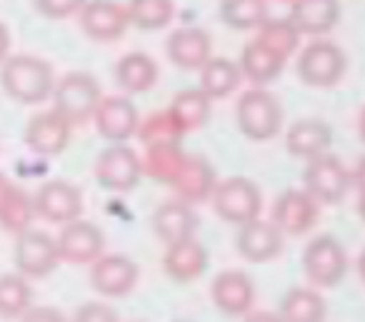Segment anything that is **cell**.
<instances>
[{"instance_id": "1", "label": "cell", "mask_w": 365, "mask_h": 322, "mask_svg": "<svg viewBox=\"0 0 365 322\" xmlns=\"http://www.w3.org/2000/svg\"><path fill=\"white\" fill-rule=\"evenodd\" d=\"M0 83L13 100L23 103V105H36L53 95L56 76L43 58L21 53V56H11L3 61Z\"/></svg>"}, {"instance_id": "2", "label": "cell", "mask_w": 365, "mask_h": 322, "mask_svg": "<svg viewBox=\"0 0 365 322\" xmlns=\"http://www.w3.org/2000/svg\"><path fill=\"white\" fill-rule=\"evenodd\" d=\"M53 110L66 118L71 125H81L88 118L96 115V108L101 105V85L88 73H68L66 78L53 88Z\"/></svg>"}, {"instance_id": "3", "label": "cell", "mask_w": 365, "mask_h": 322, "mask_svg": "<svg viewBox=\"0 0 365 322\" xmlns=\"http://www.w3.org/2000/svg\"><path fill=\"white\" fill-rule=\"evenodd\" d=\"M303 185L305 192L318 205L320 202L323 205H338L353 185V172L343 165L338 155L323 152V155L308 160V167L303 172Z\"/></svg>"}, {"instance_id": "4", "label": "cell", "mask_w": 365, "mask_h": 322, "mask_svg": "<svg viewBox=\"0 0 365 322\" xmlns=\"http://www.w3.org/2000/svg\"><path fill=\"white\" fill-rule=\"evenodd\" d=\"M238 125L250 140H270L283 128V108L278 98L270 95L263 88L248 90L238 100Z\"/></svg>"}, {"instance_id": "5", "label": "cell", "mask_w": 365, "mask_h": 322, "mask_svg": "<svg viewBox=\"0 0 365 322\" xmlns=\"http://www.w3.org/2000/svg\"><path fill=\"white\" fill-rule=\"evenodd\" d=\"M303 272L315 287H335L348 272V255L338 237L318 235L303 250Z\"/></svg>"}, {"instance_id": "6", "label": "cell", "mask_w": 365, "mask_h": 322, "mask_svg": "<svg viewBox=\"0 0 365 322\" xmlns=\"http://www.w3.org/2000/svg\"><path fill=\"white\" fill-rule=\"evenodd\" d=\"M210 200H213L220 220L233 222L238 227L255 220L260 215V207H263L258 185L248 177H228V180L218 182Z\"/></svg>"}, {"instance_id": "7", "label": "cell", "mask_w": 365, "mask_h": 322, "mask_svg": "<svg viewBox=\"0 0 365 322\" xmlns=\"http://www.w3.org/2000/svg\"><path fill=\"white\" fill-rule=\"evenodd\" d=\"M143 177V160L133 147L118 145L108 147L98 155L96 160V180L101 182L106 190L113 192H128L140 182Z\"/></svg>"}, {"instance_id": "8", "label": "cell", "mask_w": 365, "mask_h": 322, "mask_svg": "<svg viewBox=\"0 0 365 322\" xmlns=\"http://www.w3.org/2000/svg\"><path fill=\"white\" fill-rule=\"evenodd\" d=\"M345 53L330 41H313L298 61V73L303 83L313 88H330L345 76Z\"/></svg>"}, {"instance_id": "9", "label": "cell", "mask_w": 365, "mask_h": 322, "mask_svg": "<svg viewBox=\"0 0 365 322\" xmlns=\"http://www.w3.org/2000/svg\"><path fill=\"white\" fill-rule=\"evenodd\" d=\"M13 260L23 277H48L61 262L58 242L43 230H26L18 235Z\"/></svg>"}, {"instance_id": "10", "label": "cell", "mask_w": 365, "mask_h": 322, "mask_svg": "<svg viewBox=\"0 0 365 322\" xmlns=\"http://www.w3.org/2000/svg\"><path fill=\"white\" fill-rule=\"evenodd\" d=\"M36 215L56 225H68L73 220H81L83 212V195L73 182L68 180H51L36 192L33 197Z\"/></svg>"}, {"instance_id": "11", "label": "cell", "mask_w": 365, "mask_h": 322, "mask_svg": "<svg viewBox=\"0 0 365 322\" xmlns=\"http://www.w3.org/2000/svg\"><path fill=\"white\" fill-rule=\"evenodd\" d=\"M58 255L61 260L73 262V265H88L96 262L103 255L106 247V237L98 225L88 220H73L63 225L61 235H58Z\"/></svg>"}, {"instance_id": "12", "label": "cell", "mask_w": 365, "mask_h": 322, "mask_svg": "<svg viewBox=\"0 0 365 322\" xmlns=\"http://www.w3.org/2000/svg\"><path fill=\"white\" fill-rule=\"evenodd\" d=\"M138 265L125 255H101L91 267V285L106 297H125L138 285Z\"/></svg>"}, {"instance_id": "13", "label": "cell", "mask_w": 365, "mask_h": 322, "mask_svg": "<svg viewBox=\"0 0 365 322\" xmlns=\"http://www.w3.org/2000/svg\"><path fill=\"white\" fill-rule=\"evenodd\" d=\"M273 222L283 235L298 237L318 222V202L305 190H285L273 205Z\"/></svg>"}, {"instance_id": "14", "label": "cell", "mask_w": 365, "mask_h": 322, "mask_svg": "<svg viewBox=\"0 0 365 322\" xmlns=\"http://www.w3.org/2000/svg\"><path fill=\"white\" fill-rule=\"evenodd\" d=\"M128 26V8L115 0H88L81 11V28L93 41H118Z\"/></svg>"}, {"instance_id": "15", "label": "cell", "mask_w": 365, "mask_h": 322, "mask_svg": "<svg viewBox=\"0 0 365 322\" xmlns=\"http://www.w3.org/2000/svg\"><path fill=\"white\" fill-rule=\"evenodd\" d=\"M213 302L223 315L243 317L253 310L255 302V285L243 270H225L210 285Z\"/></svg>"}, {"instance_id": "16", "label": "cell", "mask_w": 365, "mask_h": 322, "mask_svg": "<svg viewBox=\"0 0 365 322\" xmlns=\"http://www.w3.org/2000/svg\"><path fill=\"white\" fill-rule=\"evenodd\" d=\"M71 123L56 110L38 113L26 125V142L36 155H61L71 142Z\"/></svg>"}, {"instance_id": "17", "label": "cell", "mask_w": 365, "mask_h": 322, "mask_svg": "<svg viewBox=\"0 0 365 322\" xmlns=\"http://www.w3.org/2000/svg\"><path fill=\"white\" fill-rule=\"evenodd\" d=\"M285 235L268 220H255L240 225L238 235H235V247L248 262H268L275 260L283 250Z\"/></svg>"}, {"instance_id": "18", "label": "cell", "mask_w": 365, "mask_h": 322, "mask_svg": "<svg viewBox=\"0 0 365 322\" xmlns=\"http://www.w3.org/2000/svg\"><path fill=\"white\" fill-rule=\"evenodd\" d=\"M215 185H218V180H215L213 165L200 155H185L175 180L170 182L178 200L188 202V205L205 202L210 195H213Z\"/></svg>"}, {"instance_id": "19", "label": "cell", "mask_w": 365, "mask_h": 322, "mask_svg": "<svg viewBox=\"0 0 365 322\" xmlns=\"http://www.w3.org/2000/svg\"><path fill=\"white\" fill-rule=\"evenodd\" d=\"M96 128L106 140L118 142L128 140L138 133L140 115L138 108L128 98H103L101 105L96 108Z\"/></svg>"}, {"instance_id": "20", "label": "cell", "mask_w": 365, "mask_h": 322, "mask_svg": "<svg viewBox=\"0 0 365 322\" xmlns=\"http://www.w3.org/2000/svg\"><path fill=\"white\" fill-rule=\"evenodd\" d=\"M208 250L195 237H188V240L173 242V245L165 247L163 270L175 282H193L208 270Z\"/></svg>"}, {"instance_id": "21", "label": "cell", "mask_w": 365, "mask_h": 322, "mask_svg": "<svg viewBox=\"0 0 365 322\" xmlns=\"http://www.w3.org/2000/svg\"><path fill=\"white\" fill-rule=\"evenodd\" d=\"M168 58L182 71H200L213 58V43L200 28H178L168 38Z\"/></svg>"}, {"instance_id": "22", "label": "cell", "mask_w": 365, "mask_h": 322, "mask_svg": "<svg viewBox=\"0 0 365 322\" xmlns=\"http://www.w3.org/2000/svg\"><path fill=\"white\" fill-rule=\"evenodd\" d=\"M195 227H198V217L193 212V205L182 200H168L153 215V232L158 235V240H163L165 245L173 242L188 240L195 235Z\"/></svg>"}, {"instance_id": "23", "label": "cell", "mask_w": 365, "mask_h": 322, "mask_svg": "<svg viewBox=\"0 0 365 322\" xmlns=\"http://www.w3.org/2000/svg\"><path fill=\"white\" fill-rule=\"evenodd\" d=\"M333 142V130L328 123L318 120V118H305L288 128L285 135V147L293 157H303V160H313V157L323 155L330 150Z\"/></svg>"}, {"instance_id": "24", "label": "cell", "mask_w": 365, "mask_h": 322, "mask_svg": "<svg viewBox=\"0 0 365 322\" xmlns=\"http://www.w3.org/2000/svg\"><path fill=\"white\" fill-rule=\"evenodd\" d=\"M338 18V0H293L290 8V23L298 28L300 36H325L335 28Z\"/></svg>"}, {"instance_id": "25", "label": "cell", "mask_w": 365, "mask_h": 322, "mask_svg": "<svg viewBox=\"0 0 365 322\" xmlns=\"http://www.w3.org/2000/svg\"><path fill=\"white\" fill-rule=\"evenodd\" d=\"M285 66V58H280L278 53H273L270 48H265L260 41H253L243 48L240 53V76H245L255 85H268L280 76Z\"/></svg>"}, {"instance_id": "26", "label": "cell", "mask_w": 365, "mask_h": 322, "mask_svg": "<svg viewBox=\"0 0 365 322\" xmlns=\"http://www.w3.org/2000/svg\"><path fill=\"white\" fill-rule=\"evenodd\" d=\"M328 305L323 295L310 287H293L280 300L278 317L283 322H325Z\"/></svg>"}, {"instance_id": "27", "label": "cell", "mask_w": 365, "mask_h": 322, "mask_svg": "<svg viewBox=\"0 0 365 322\" xmlns=\"http://www.w3.org/2000/svg\"><path fill=\"white\" fill-rule=\"evenodd\" d=\"M115 80L130 95L145 93L155 85L158 80V66L145 53H128L115 66Z\"/></svg>"}, {"instance_id": "28", "label": "cell", "mask_w": 365, "mask_h": 322, "mask_svg": "<svg viewBox=\"0 0 365 322\" xmlns=\"http://www.w3.org/2000/svg\"><path fill=\"white\" fill-rule=\"evenodd\" d=\"M240 83V68L235 63L225 61V58H210L203 68H200V90L210 98V100H220V98L230 95Z\"/></svg>"}, {"instance_id": "29", "label": "cell", "mask_w": 365, "mask_h": 322, "mask_svg": "<svg viewBox=\"0 0 365 322\" xmlns=\"http://www.w3.org/2000/svg\"><path fill=\"white\" fill-rule=\"evenodd\" d=\"M33 307V287L21 272L0 275V317L18 320Z\"/></svg>"}, {"instance_id": "30", "label": "cell", "mask_w": 365, "mask_h": 322, "mask_svg": "<svg viewBox=\"0 0 365 322\" xmlns=\"http://www.w3.org/2000/svg\"><path fill=\"white\" fill-rule=\"evenodd\" d=\"M170 115L175 118V123L182 130H195L210 118V98L203 90H182L175 95V100L170 103Z\"/></svg>"}, {"instance_id": "31", "label": "cell", "mask_w": 365, "mask_h": 322, "mask_svg": "<svg viewBox=\"0 0 365 322\" xmlns=\"http://www.w3.org/2000/svg\"><path fill=\"white\" fill-rule=\"evenodd\" d=\"M135 135L140 137V142L145 147H163V145H180L185 130L178 125L175 118L170 115V110H158L145 123L138 125Z\"/></svg>"}, {"instance_id": "32", "label": "cell", "mask_w": 365, "mask_h": 322, "mask_svg": "<svg viewBox=\"0 0 365 322\" xmlns=\"http://www.w3.org/2000/svg\"><path fill=\"white\" fill-rule=\"evenodd\" d=\"M220 18L235 31H253L268 21L265 0H220Z\"/></svg>"}, {"instance_id": "33", "label": "cell", "mask_w": 365, "mask_h": 322, "mask_svg": "<svg viewBox=\"0 0 365 322\" xmlns=\"http://www.w3.org/2000/svg\"><path fill=\"white\" fill-rule=\"evenodd\" d=\"M182 160H185V152L180 150V145L148 147L145 160H143V175L170 185L175 180L178 170H180Z\"/></svg>"}, {"instance_id": "34", "label": "cell", "mask_w": 365, "mask_h": 322, "mask_svg": "<svg viewBox=\"0 0 365 322\" xmlns=\"http://www.w3.org/2000/svg\"><path fill=\"white\" fill-rule=\"evenodd\" d=\"M175 6L173 0H130L128 21L140 31H160L173 21Z\"/></svg>"}, {"instance_id": "35", "label": "cell", "mask_w": 365, "mask_h": 322, "mask_svg": "<svg viewBox=\"0 0 365 322\" xmlns=\"http://www.w3.org/2000/svg\"><path fill=\"white\" fill-rule=\"evenodd\" d=\"M265 48H270L273 53H278L280 58H288L290 53L298 48L300 33L298 28L290 23V18H268L263 26L258 28V38Z\"/></svg>"}, {"instance_id": "36", "label": "cell", "mask_w": 365, "mask_h": 322, "mask_svg": "<svg viewBox=\"0 0 365 322\" xmlns=\"http://www.w3.org/2000/svg\"><path fill=\"white\" fill-rule=\"evenodd\" d=\"M36 217V205H33V197L28 195L26 190L16 187V190L8 195V200L0 205V225L6 227V230L21 232L31 230V222Z\"/></svg>"}, {"instance_id": "37", "label": "cell", "mask_w": 365, "mask_h": 322, "mask_svg": "<svg viewBox=\"0 0 365 322\" xmlns=\"http://www.w3.org/2000/svg\"><path fill=\"white\" fill-rule=\"evenodd\" d=\"M86 3L88 0H36V8L41 16L51 18V21H61V18L81 13Z\"/></svg>"}, {"instance_id": "38", "label": "cell", "mask_w": 365, "mask_h": 322, "mask_svg": "<svg viewBox=\"0 0 365 322\" xmlns=\"http://www.w3.org/2000/svg\"><path fill=\"white\" fill-rule=\"evenodd\" d=\"M71 322H120L118 312L106 302H86L73 312Z\"/></svg>"}, {"instance_id": "39", "label": "cell", "mask_w": 365, "mask_h": 322, "mask_svg": "<svg viewBox=\"0 0 365 322\" xmlns=\"http://www.w3.org/2000/svg\"><path fill=\"white\" fill-rule=\"evenodd\" d=\"M21 322H68V320L56 307H31V310L21 317Z\"/></svg>"}, {"instance_id": "40", "label": "cell", "mask_w": 365, "mask_h": 322, "mask_svg": "<svg viewBox=\"0 0 365 322\" xmlns=\"http://www.w3.org/2000/svg\"><path fill=\"white\" fill-rule=\"evenodd\" d=\"M8 51H11V33H8V28L0 23V63L8 58Z\"/></svg>"}, {"instance_id": "41", "label": "cell", "mask_w": 365, "mask_h": 322, "mask_svg": "<svg viewBox=\"0 0 365 322\" xmlns=\"http://www.w3.org/2000/svg\"><path fill=\"white\" fill-rule=\"evenodd\" d=\"M353 185L360 190V195L365 192V157L358 162V167H355V172H353Z\"/></svg>"}, {"instance_id": "42", "label": "cell", "mask_w": 365, "mask_h": 322, "mask_svg": "<svg viewBox=\"0 0 365 322\" xmlns=\"http://www.w3.org/2000/svg\"><path fill=\"white\" fill-rule=\"evenodd\" d=\"M245 322H283L275 312H250Z\"/></svg>"}, {"instance_id": "43", "label": "cell", "mask_w": 365, "mask_h": 322, "mask_svg": "<svg viewBox=\"0 0 365 322\" xmlns=\"http://www.w3.org/2000/svg\"><path fill=\"white\" fill-rule=\"evenodd\" d=\"M13 190H16V185H13V182L8 180V177L3 175V172H0V205H3V202L8 200V195H11Z\"/></svg>"}, {"instance_id": "44", "label": "cell", "mask_w": 365, "mask_h": 322, "mask_svg": "<svg viewBox=\"0 0 365 322\" xmlns=\"http://www.w3.org/2000/svg\"><path fill=\"white\" fill-rule=\"evenodd\" d=\"M358 272H360V277H363V282H365V250L360 252V260H358Z\"/></svg>"}, {"instance_id": "45", "label": "cell", "mask_w": 365, "mask_h": 322, "mask_svg": "<svg viewBox=\"0 0 365 322\" xmlns=\"http://www.w3.org/2000/svg\"><path fill=\"white\" fill-rule=\"evenodd\" d=\"M358 212H360V217H363V222H365V192L360 195V202H358Z\"/></svg>"}, {"instance_id": "46", "label": "cell", "mask_w": 365, "mask_h": 322, "mask_svg": "<svg viewBox=\"0 0 365 322\" xmlns=\"http://www.w3.org/2000/svg\"><path fill=\"white\" fill-rule=\"evenodd\" d=\"M360 137H363V142H365V110H363V115H360Z\"/></svg>"}]
</instances>
